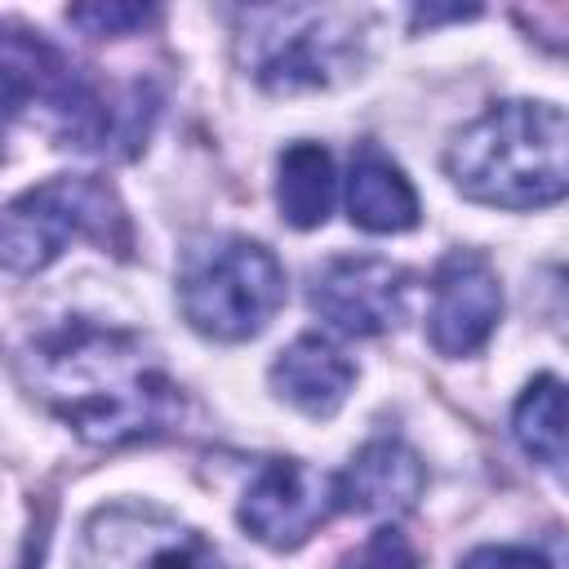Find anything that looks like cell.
<instances>
[{
	"instance_id": "obj_17",
	"label": "cell",
	"mask_w": 569,
	"mask_h": 569,
	"mask_svg": "<svg viewBox=\"0 0 569 569\" xmlns=\"http://www.w3.org/2000/svg\"><path fill=\"white\" fill-rule=\"evenodd\" d=\"M458 569H551L529 547H476Z\"/></svg>"
},
{
	"instance_id": "obj_6",
	"label": "cell",
	"mask_w": 569,
	"mask_h": 569,
	"mask_svg": "<svg viewBox=\"0 0 569 569\" xmlns=\"http://www.w3.org/2000/svg\"><path fill=\"white\" fill-rule=\"evenodd\" d=\"M333 511H342L338 476L307 467L302 458H271L258 467L240 498V525L253 542L271 551L302 547Z\"/></svg>"
},
{
	"instance_id": "obj_8",
	"label": "cell",
	"mask_w": 569,
	"mask_h": 569,
	"mask_svg": "<svg viewBox=\"0 0 569 569\" xmlns=\"http://www.w3.org/2000/svg\"><path fill=\"white\" fill-rule=\"evenodd\" d=\"M405 280L409 276L391 258H373V253L329 258L311 276V311L347 338H373L400 320L409 289Z\"/></svg>"
},
{
	"instance_id": "obj_20",
	"label": "cell",
	"mask_w": 569,
	"mask_h": 569,
	"mask_svg": "<svg viewBox=\"0 0 569 569\" xmlns=\"http://www.w3.org/2000/svg\"><path fill=\"white\" fill-rule=\"evenodd\" d=\"M565 453H569V440H565V449H560V458H565ZM560 458H556V462H560Z\"/></svg>"
},
{
	"instance_id": "obj_1",
	"label": "cell",
	"mask_w": 569,
	"mask_h": 569,
	"mask_svg": "<svg viewBox=\"0 0 569 569\" xmlns=\"http://www.w3.org/2000/svg\"><path fill=\"white\" fill-rule=\"evenodd\" d=\"M18 373L31 396L89 445H133L164 436L182 418V396L138 333L71 320L40 333Z\"/></svg>"
},
{
	"instance_id": "obj_5",
	"label": "cell",
	"mask_w": 569,
	"mask_h": 569,
	"mask_svg": "<svg viewBox=\"0 0 569 569\" xmlns=\"http://www.w3.org/2000/svg\"><path fill=\"white\" fill-rule=\"evenodd\" d=\"M80 569H231L213 542L151 507H107L84 525Z\"/></svg>"
},
{
	"instance_id": "obj_12",
	"label": "cell",
	"mask_w": 569,
	"mask_h": 569,
	"mask_svg": "<svg viewBox=\"0 0 569 569\" xmlns=\"http://www.w3.org/2000/svg\"><path fill=\"white\" fill-rule=\"evenodd\" d=\"M347 213L360 231L373 236H396L418 227V191L413 182L400 173V164H391L378 147H360V156L351 160L347 173Z\"/></svg>"
},
{
	"instance_id": "obj_10",
	"label": "cell",
	"mask_w": 569,
	"mask_h": 569,
	"mask_svg": "<svg viewBox=\"0 0 569 569\" xmlns=\"http://www.w3.org/2000/svg\"><path fill=\"white\" fill-rule=\"evenodd\" d=\"M422 485H427V467L409 445L369 440L338 476V498H342V511L400 516V511L418 507Z\"/></svg>"
},
{
	"instance_id": "obj_4",
	"label": "cell",
	"mask_w": 569,
	"mask_h": 569,
	"mask_svg": "<svg viewBox=\"0 0 569 569\" xmlns=\"http://www.w3.org/2000/svg\"><path fill=\"white\" fill-rule=\"evenodd\" d=\"M71 240L124 244V209L116 191L89 173L49 178L4 209V267L31 276L49 267Z\"/></svg>"
},
{
	"instance_id": "obj_11",
	"label": "cell",
	"mask_w": 569,
	"mask_h": 569,
	"mask_svg": "<svg viewBox=\"0 0 569 569\" xmlns=\"http://www.w3.org/2000/svg\"><path fill=\"white\" fill-rule=\"evenodd\" d=\"M356 387V365L320 333L293 338L271 365V391L307 418H333Z\"/></svg>"
},
{
	"instance_id": "obj_19",
	"label": "cell",
	"mask_w": 569,
	"mask_h": 569,
	"mask_svg": "<svg viewBox=\"0 0 569 569\" xmlns=\"http://www.w3.org/2000/svg\"><path fill=\"white\" fill-rule=\"evenodd\" d=\"M556 471H560V476H565V485H569V453H565V458L556 462Z\"/></svg>"
},
{
	"instance_id": "obj_2",
	"label": "cell",
	"mask_w": 569,
	"mask_h": 569,
	"mask_svg": "<svg viewBox=\"0 0 569 569\" xmlns=\"http://www.w3.org/2000/svg\"><path fill=\"white\" fill-rule=\"evenodd\" d=\"M449 182L489 209H542L569 196V111L511 98L480 111L445 147Z\"/></svg>"
},
{
	"instance_id": "obj_7",
	"label": "cell",
	"mask_w": 569,
	"mask_h": 569,
	"mask_svg": "<svg viewBox=\"0 0 569 569\" xmlns=\"http://www.w3.org/2000/svg\"><path fill=\"white\" fill-rule=\"evenodd\" d=\"M280 31H267L253 58V80L267 93L329 89L356 58V31L338 13L320 9H271Z\"/></svg>"
},
{
	"instance_id": "obj_13",
	"label": "cell",
	"mask_w": 569,
	"mask_h": 569,
	"mask_svg": "<svg viewBox=\"0 0 569 569\" xmlns=\"http://www.w3.org/2000/svg\"><path fill=\"white\" fill-rule=\"evenodd\" d=\"M333 191H338L333 156L320 142L284 147V156L276 164V204L289 227H298V231L325 227V218L333 209Z\"/></svg>"
},
{
	"instance_id": "obj_16",
	"label": "cell",
	"mask_w": 569,
	"mask_h": 569,
	"mask_svg": "<svg viewBox=\"0 0 569 569\" xmlns=\"http://www.w3.org/2000/svg\"><path fill=\"white\" fill-rule=\"evenodd\" d=\"M338 569H418V551L400 529L387 525V529H373V538L356 547Z\"/></svg>"
},
{
	"instance_id": "obj_18",
	"label": "cell",
	"mask_w": 569,
	"mask_h": 569,
	"mask_svg": "<svg viewBox=\"0 0 569 569\" xmlns=\"http://www.w3.org/2000/svg\"><path fill=\"white\" fill-rule=\"evenodd\" d=\"M445 18H476V9H418L413 22H445Z\"/></svg>"
},
{
	"instance_id": "obj_14",
	"label": "cell",
	"mask_w": 569,
	"mask_h": 569,
	"mask_svg": "<svg viewBox=\"0 0 569 569\" xmlns=\"http://www.w3.org/2000/svg\"><path fill=\"white\" fill-rule=\"evenodd\" d=\"M511 431H516V445L533 462L556 467V458H560V449L569 440V387L560 378H551V373L533 378L525 387V396L516 400Z\"/></svg>"
},
{
	"instance_id": "obj_3",
	"label": "cell",
	"mask_w": 569,
	"mask_h": 569,
	"mask_svg": "<svg viewBox=\"0 0 569 569\" xmlns=\"http://www.w3.org/2000/svg\"><path fill=\"white\" fill-rule=\"evenodd\" d=\"M178 302L196 333L213 342H244L284 307V267L258 240L218 236L187 253Z\"/></svg>"
},
{
	"instance_id": "obj_15",
	"label": "cell",
	"mask_w": 569,
	"mask_h": 569,
	"mask_svg": "<svg viewBox=\"0 0 569 569\" xmlns=\"http://www.w3.org/2000/svg\"><path fill=\"white\" fill-rule=\"evenodd\" d=\"M67 18L89 31V36H129L156 22V9L147 4H120V0H98V4H71Z\"/></svg>"
},
{
	"instance_id": "obj_9",
	"label": "cell",
	"mask_w": 569,
	"mask_h": 569,
	"mask_svg": "<svg viewBox=\"0 0 569 569\" xmlns=\"http://www.w3.org/2000/svg\"><path fill=\"white\" fill-rule=\"evenodd\" d=\"M502 316V284L485 253L453 249L431 280V311H427V338L440 356L458 360L489 342Z\"/></svg>"
}]
</instances>
